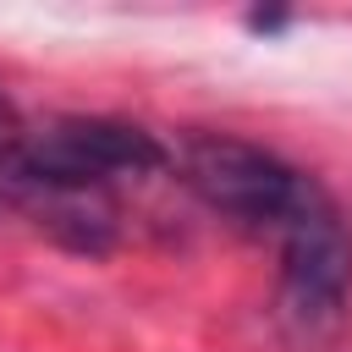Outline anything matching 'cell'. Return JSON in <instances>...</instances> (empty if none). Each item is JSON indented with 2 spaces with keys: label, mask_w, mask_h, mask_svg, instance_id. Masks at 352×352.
Instances as JSON below:
<instances>
[{
  "label": "cell",
  "mask_w": 352,
  "mask_h": 352,
  "mask_svg": "<svg viewBox=\"0 0 352 352\" xmlns=\"http://www.w3.org/2000/svg\"><path fill=\"white\" fill-rule=\"evenodd\" d=\"M170 165V148L132 121L110 116H60L38 132H28L22 154L0 176V198L16 182H50V187H94L110 192L126 176H154Z\"/></svg>",
  "instance_id": "obj_1"
},
{
  "label": "cell",
  "mask_w": 352,
  "mask_h": 352,
  "mask_svg": "<svg viewBox=\"0 0 352 352\" xmlns=\"http://www.w3.org/2000/svg\"><path fill=\"white\" fill-rule=\"evenodd\" d=\"M182 176L214 214L253 226V231H275L308 182L280 154L248 138H231V132H192L182 143Z\"/></svg>",
  "instance_id": "obj_2"
},
{
  "label": "cell",
  "mask_w": 352,
  "mask_h": 352,
  "mask_svg": "<svg viewBox=\"0 0 352 352\" xmlns=\"http://www.w3.org/2000/svg\"><path fill=\"white\" fill-rule=\"evenodd\" d=\"M280 236V297L297 324H330L352 292V231L336 198L308 176L292 214L275 226Z\"/></svg>",
  "instance_id": "obj_3"
},
{
  "label": "cell",
  "mask_w": 352,
  "mask_h": 352,
  "mask_svg": "<svg viewBox=\"0 0 352 352\" xmlns=\"http://www.w3.org/2000/svg\"><path fill=\"white\" fill-rule=\"evenodd\" d=\"M22 143H28V132H22V121H16V110H11V99L0 94V176H6V165L22 154Z\"/></svg>",
  "instance_id": "obj_4"
}]
</instances>
